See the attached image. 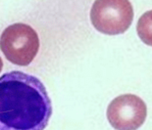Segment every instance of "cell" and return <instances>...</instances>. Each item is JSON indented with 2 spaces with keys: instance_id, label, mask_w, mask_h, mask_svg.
<instances>
[{
  "instance_id": "1",
  "label": "cell",
  "mask_w": 152,
  "mask_h": 130,
  "mask_svg": "<svg viewBox=\"0 0 152 130\" xmlns=\"http://www.w3.org/2000/svg\"><path fill=\"white\" fill-rule=\"evenodd\" d=\"M52 105L43 83L13 70L0 76V130H44Z\"/></svg>"
},
{
  "instance_id": "2",
  "label": "cell",
  "mask_w": 152,
  "mask_h": 130,
  "mask_svg": "<svg viewBox=\"0 0 152 130\" xmlns=\"http://www.w3.org/2000/svg\"><path fill=\"white\" fill-rule=\"evenodd\" d=\"M0 49L12 64L28 66L39 50V38L28 25L17 23L9 25L0 36Z\"/></svg>"
},
{
  "instance_id": "3",
  "label": "cell",
  "mask_w": 152,
  "mask_h": 130,
  "mask_svg": "<svg viewBox=\"0 0 152 130\" xmlns=\"http://www.w3.org/2000/svg\"><path fill=\"white\" fill-rule=\"evenodd\" d=\"M134 20V9L129 0H95L90 21L96 31L107 35L126 32Z\"/></svg>"
},
{
  "instance_id": "4",
  "label": "cell",
  "mask_w": 152,
  "mask_h": 130,
  "mask_svg": "<svg viewBox=\"0 0 152 130\" xmlns=\"http://www.w3.org/2000/svg\"><path fill=\"white\" fill-rule=\"evenodd\" d=\"M146 115L145 103L134 94L116 97L107 108L108 121L116 130H137L144 123Z\"/></svg>"
},
{
  "instance_id": "5",
  "label": "cell",
  "mask_w": 152,
  "mask_h": 130,
  "mask_svg": "<svg viewBox=\"0 0 152 130\" xmlns=\"http://www.w3.org/2000/svg\"><path fill=\"white\" fill-rule=\"evenodd\" d=\"M137 31L143 43L152 46V10L145 12L138 19Z\"/></svg>"
},
{
  "instance_id": "6",
  "label": "cell",
  "mask_w": 152,
  "mask_h": 130,
  "mask_svg": "<svg viewBox=\"0 0 152 130\" xmlns=\"http://www.w3.org/2000/svg\"><path fill=\"white\" fill-rule=\"evenodd\" d=\"M2 68H3V62H2L1 57H0V73H1V70H2Z\"/></svg>"
}]
</instances>
